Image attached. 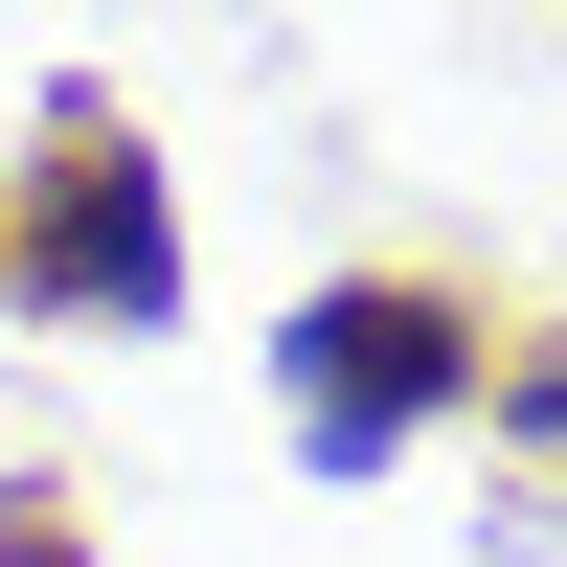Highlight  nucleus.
<instances>
[{
    "label": "nucleus",
    "instance_id": "nucleus-2",
    "mask_svg": "<svg viewBox=\"0 0 567 567\" xmlns=\"http://www.w3.org/2000/svg\"><path fill=\"white\" fill-rule=\"evenodd\" d=\"M45 296H114V318H159V296H182L136 136H45Z\"/></svg>",
    "mask_w": 567,
    "mask_h": 567
},
{
    "label": "nucleus",
    "instance_id": "nucleus-1",
    "mask_svg": "<svg viewBox=\"0 0 567 567\" xmlns=\"http://www.w3.org/2000/svg\"><path fill=\"white\" fill-rule=\"evenodd\" d=\"M454 386H477V318L409 296V272H341V296L296 318V454H318V477H386Z\"/></svg>",
    "mask_w": 567,
    "mask_h": 567
}]
</instances>
